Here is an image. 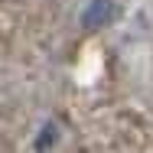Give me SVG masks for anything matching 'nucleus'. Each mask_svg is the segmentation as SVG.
I'll list each match as a JSON object with an SVG mask.
<instances>
[{
    "label": "nucleus",
    "instance_id": "f257e3e1",
    "mask_svg": "<svg viewBox=\"0 0 153 153\" xmlns=\"http://www.w3.org/2000/svg\"><path fill=\"white\" fill-rule=\"evenodd\" d=\"M114 13H117V7H114L111 0H91V7L82 13V26H88V30L108 26V23L114 20Z\"/></svg>",
    "mask_w": 153,
    "mask_h": 153
}]
</instances>
